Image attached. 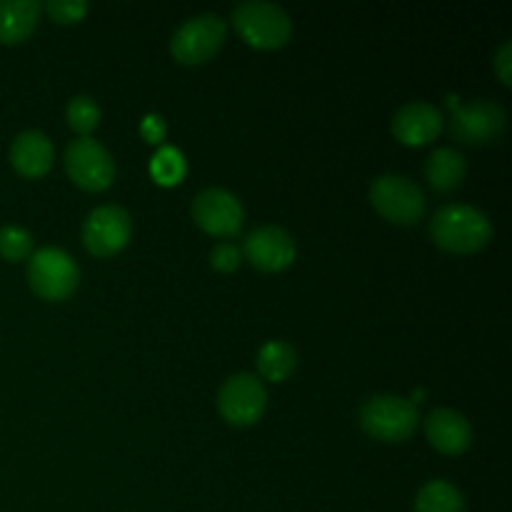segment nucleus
<instances>
[{
    "label": "nucleus",
    "instance_id": "1",
    "mask_svg": "<svg viewBox=\"0 0 512 512\" xmlns=\"http://www.w3.org/2000/svg\"><path fill=\"white\" fill-rule=\"evenodd\" d=\"M430 235L450 253H478L493 238V223L475 205L448 203L433 213Z\"/></svg>",
    "mask_w": 512,
    "mask_h": 512
},
{
    "label": "nucleus",
    "instance_id": "2",
    "mask_svg": "<svg viewBox=\"0 0 512 512\" xmlns=\"http://www.w3.org/2000/svg\"><path fill=\"white\" fill-rule=\"evenodd\" d=\"M233 25L253 48L270 50L288 43L293 20L278 3L268 0H243L233 10Z\"/></svg>",
    "mask_w": 512,
    "mask_h": 512
},
{
    "label": "nucleus",
    "instance_id": "3",
    "mask_svg": "<svg viewBox=\"0 0 512 512\" xmlns=\"http://www.w3.org/2000/svg\"><path fill=\"white\" fill-rule=\"evenodd\" d=\"M420 413L413 400L400 395H373L360 405V425L373 438L385 443L408 440L418 428Z\"/></svg>",
    "mask_w": 512,
    "mask_h": 512
},
{
    "label": "nucleus",
    "instance_id": "4",
    "mask_svg": "<svg viewBox=\"0 0 512 512\" xmlns=\"http://www.w3.org/2000/svg\"><path fill=\"white\" fill-rule=\"evenodd\" d=\"M448 105L453 108L450 130H453L460 143H493L508 128V113L495 100L478 98L470 100V103H458L455 95H448Z\"/></svg>",
    "mask_w": 512,
    "mask_h": 512
},
{
    "label": "nucleus",
    "instance_id": "5",
    "mask_svg": "<svg viewBox=\"0 0 512 512\" xmlns=\"http://www.w3.org/2000/svg\"><path fill=\"white\" fill-rule=\"evenodd\" d=\"M78 263L63 248H40L28 258V283L40 298L65 300L78 288Z\"/></svg>",
    "mask_w": 512,
    "mask_h": 512
},
{
    "label": "nucleus",
    "instance_id": "6",
    "mask_svg": "<svg viewBox=\"0 0 512 512\" xmlns=\"http://www.w3.org/2000/svg\"><path fill=\"white\" fill-rule=\"evenodd\" d=\"M370 200H373L375 210H378L383 218L393 220V223L410 225L418 223L425 215L428 208V200H425L423 188L418 183H413L405 175H380L370 185Z\"/></svg>",
    "mask_w": 512,
    "mask_h": 512
},
{
    "label": "nucleus",
    "instance_id": "7",
    "mask_svg": "<svg viewBox=\"0 0 512 512\" xmlns=\"http://www.w3.org/2000/svg\"><path fill=\"white\" fill-rule=\"evenodd\" d=\"M225 33H228V25H225V20L218 13L193 15L185 23H180L178 30L173 33L170 53L175 55V60L185 65L205 63L210 55L218 53V48L225 40Z\"/></svg>",
    "mask_w": 512,
    "mask_h": 512
},
{
    "label": "nucleus",
    "instance_id": "8",
    "mask_svg": "<svg viewBox=\"0 0 512 512\" xmlns=\"http://www.w3.org/2000/svg\"><path fill=\"white\" fill-rule=\"evenodd\" d=\"M68 175L85 190H105L115 178V160L103 143L90 135L75 138L65 148Z\"/></svg>",
    "mask_w": 512,
    "mask_h": 512
},
{
    "label": "nucleus",
    "instance_id": "9",
    "mask_svg": "<svg viewBox=\"0 0 512 512\" xmlns=\"http://www.w3.org/2000/svg\"><path fill=\"white\" fill-rule=\"evenodd\" d=\"M268 408L265 385L250 373H235L218 393V410L230 425H253Z\"/></svg>",
    "mask_w": 512,
    "mask_h": 512
},
{
    "label": "nucleus",
    "instance_id": "10",
    "mask_svg": "<svg viewBox=\"0 0 512 512\" xmlns=\"http://www.w3.org/2000/svg\"><path fill=\"white\" fill-rule=\"evenodd\" d=\"M133 233V218L120 205H98L83 223V243L98 258H108L125 248Z\"/></svg>",
    "mask_w": 512,
    "mask_h": 512
},
{
    "label": "nucleus",
    "instance_id": "11",
    "mask_svg": "<svg viewBox=\"0 0 512 512\" xmlns=\"http://www.w3.org/2000/svg\"><path fill=\"white\" fill-rule=\"evenodd\" d=\"M193 218L205 233L228 238L240 230L245 220L243 203L225 188H205L193 200Z\"/></svg>",
    "mask_w": 512,
    "mask_h": 512
},
{
    "label": "nucleus",
    "instance_id": "12",
    "mask_svg": "<svg viewBox=\"0 0 512 512\" xmlns=\"http://www.w3.org/2000/svg\"><path fill=\"white\" fill-rule=\"evenodd\" d=\"M243 253L255 268L283 270L295 260V240L280 225H260L243 240Z\"/></svg>",
    "mask_w": 512,
    "mask_h": 512
},
{
    "label": "nucleus",
    "instance_id": "13",
    "mask_svg": "<svg viewBox=\"0 0 512 512\" xmlns=\"http://www.w3.org/2000/svg\"><path fill=\"white\" fill-rule=\"evenodd\" d=\"M445 118L440 108L425 100H410V103L400 105L393 115V135L405 145H425L435 140L443 130Z\"/></svg>",
    "mask_w": 512,
    "mask_h": 512
},
{
    "label": "nucleus",
    "instance_id": "14",
    "mask_svg": "<svg viewBox=\"0 0 512 512\" xmlns=\"http://www.w3.org/2000/svg\"><path fill=\"white\" fill-rule=\"evenodd\" d=\"M425 435L430 445L445 455H460L473 445V425L453 408H435L425 418Z\"/></svg>",
    "mask_w": 512,
    "mask_h": 512
},
{
    "label": "nucleus",
    "instance_id": "15",
    "mask_svg": "<svg viewBox=\"0 0 512 512\" xmlns=\"http://www.w3.org/2000/svg\"><path fill=\"white\" fill-rule=\"evenodd\" d=\"M10 163L25 178H40L53 165V143L43 130H23L10 145Z\"/></svg>",
    "mask_w": 512,
    "mask_h": 512
},
{
    "label": "nucleus",
    "instance_id": "16",
    "mask_svg": "<svg viewBox=\"0 0 512 512\" xmlns=\"http://www.w3.org/2000/svg\"><path fill=\"white\" fill-rule=\"evenodd\" d=\"M43 5L38 0H0V43H20L35 30Z\"/></svg>",
    "mask_w": 512,
    "mask_h": 512
},
{
    "label": "nucleus",
    "instance_id": "17",
    "mask_svg": "<svg viewBox=\"0 0 512 512\" xmlns=\"http://www.w3.org/2000/svg\"><path fill=\"white\" fill-rule=\"evenodd\" d=\"M468 173V163H465V155L455 148H438L430 153L428 163H425V175H428V183L433 185L440 193H448V190L458 188L465 180Z\"/></svg>",
    "mask_w": 512,
    "mask_h": 512
},
{
    "label": "nucleus",
    "instance_id": "18",
    "mask_svg": "<svg viewBox=\"0 0 512 512\" xmlns=\"http://www.w3.org/2000/svg\"><path fill=\"white\" fill-rule=\"evenodd\" d=\"M415 512H465V498L448 480H430L415 495Z\"/></svg>",
    "mask_w": 512,
    "mask_h": 512
},
{
    "label": "nucleus",
    "instance_id": "19",
    "mask_svg": "<svg viewBox=\"0 0 512 512\" xmlns=\"http://www.w3.org/2000/svg\"><path fill=\"white\" fill-rule=\"evenodd\" d=\"M295 363H298V353L285 340H270L258 353L260 375L265 380H273V383H280V380L288 378L295 370Z\"/></svg>",
    "mask_w": 512,
    "mask_h": 512
},
{
    "label": "nucleus",
    "instance_id": "20",
    "mask_svg": "<svg viewBox=\"0 0 512 512\" xmlns=\"http://www.w3.org/2000/svg\"><path fill=\"white\" fill-rule=\"evenodd\" d=\"M68 123L75 133H80V138L88 133H93L100 123V108L90 95H75L68 103Z\"/></svg>",
    "mask_w": 512,
    "mask_h": 512
},
{
    "label": "nucleus",
    "instance_id": "21",
    "mask_svg": "<svg viewBox=\"0 0 512 512\" xmlns=\"http://www.w3.org/2000/svg\"><path fill=\"white\" fill-rule=\"evenodd\" d=\"M0 255L10 263L25 260L33 255V233L20 225H3L0 228Z\"/></svg>",
    "mask_w": 512,
    "mask_h": 512
},
{
    "label": "nucleus",
    "instance_id": "22",
    "mask_svg": "<svg viewBox=\"0 0 512 512\" xmlns=\"http://www.w3.org/2000/svg\"><path fill=\"white\" fill-rule=\"evenodd\" d=\"M150 173H153V178L158 180L160 185L180 183V178L185 175V160L183 155H180V150L170 148V145L160 148L158 153H155L153 163H150Z\"/></svg>",
    "mask_w": 512,
    "mask_h": 512
},
{
    "label": "nucleus",
    "instance_id": "23",
    "mask_svg": "<svg viewBox=\"0 0 512 512\" xmlns=\"http://www.w3.org/2000/svg\"><path fill=\"white\" fill-rule=\"evenodd\" d=\"M45 10L58 23H78L88 13V3L85 0H48Z\"/></svg>",
    "mask_w": 512,
    "mask_h": 512
},
{
    "label": "nucleus",
    "instance_id": "24",
    "mask_svg": "<svg viewBox=\"0 0 512 512\" xmlns=\"http://www.w3.org/2000/svg\"><path fill=\"white\" fill-rule=\"evenodd\" d=\"M210 263L218 270H223V273H230V270H235L240 265V250L233 243H218L213 248V253H210Z\"/></svg>",
    "mask_w": 512,
    "mask_h": 512
},
{
    "label": "nucleus",
    "instance_id": "25",
    "mask_svg": "<svg viewBox=\"0 0 512 512\" xmlns=\"http://www.w3.org/2000/svg\"><path fill=\"white\" fill-rule=\"evenodd\" d=\"M140 135H143L148 143H160V140L165 138V120L155 113L145 115L143 123H140Z\"/></svg>",
    "mask_w": 512,
    "mask_h": 512
},
{
    "label": "nucleus",
    "instance_id": "26",
    "mask_svg": "<svg viewBox=\"0 0 512 512\" xmlns=\"http://www.w3.org/2000/svg\"><path fill=\"white\" fill-rule=\"evenodd\" d=\"M510 65H512V43L510 40H505V43L498 48V53H495V70H498L500 80H503L505 85L512 83Z\"/></svg>",
    "mask_w": 512,
    "mask_h": 512
}]
</instances>
